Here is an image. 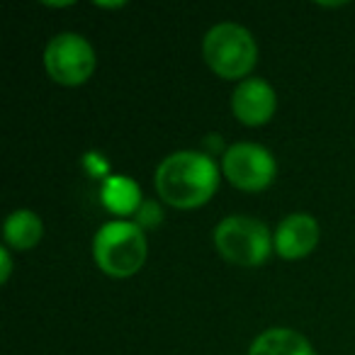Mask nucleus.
Here are the masks:
<instances>
[{
    "instance_id": "nucleus-2",
    "label": "nucleus",
    "mask_w": 355,
    "mask_h": 355,
    "mask_svg": "<svg viewBox=\"0 0 355 355\" xmlns=\"http://www.w3.org/2000/svg\"><path fill=\"white\" fill-rule=\"evenodd\" d=\"M93 258L110 277H132L146 263V236L137 222L114 219L98 229L93 239Z\"/></svg>"
},
{
    "instance_id": "nucleus-9",
    "label": "nucleus",
    "mask_w": 355,
    "mask_h": 355,
    "mask_svg": "<svg viewBox=\"0 0 355 355\" xmlns=\"http://www.w3.org/2000/svg\"><path fill=\"white\" fill-rule=\"evenodd\" d=\"M248 355H316V353L300 331L277 326V329L263 331L251 343Z\"/></svg>"
},
{
    "instance_id": "nucleus-3",
    "label": "nucleus",
    "mask_w": 355,
    "mask_h": 355,
    "mask_svg": "<svg viewBox=\"0 0 355 355\" xmlns=\"http://www.w3.org/2000/svg\"><path fill=\"white\" fill-rule=\"evenodd\" d=\"M202 56L219 78H243L258 61V46L253 35L236 22H219L205 35Z\"/></svg>"
},
{
    "instance_id": "nucleus-4",
    "label": "nucleus",
    "mask_w": 355,
    "mask_h": 355,
    "mask_svg": "<svg viewBox=\"0 0 355 355\" xmlns=\"http://www.w3.org/2000/svg\"><path fill=\"white\" fill-rule=\"evenodd\" d=\"M214 246L224 261L241 268H256L270 256L272 236L261 219L232 214L214 229Z\"/></svg>"
},
{
    "instance_id": "nucleus-10",
    "label": "nucleus",
    "mask_w": 355,
    "mask_h": 355,
    "mask_svg": "<svg viewBox=\"0 0 355 355\" xmlns=\"http://www.w3.org/2000/svg\"><path fill=\"white\" fill-rule=\"evenodd\" d=\"M42 236H44V224L32 209H15L3 227V239L15 251H30L42 241Z\"/></svg>"
},
{
    "instance_id": "nucleus-8",
    "label": "nucleus",
    "mask_w": 355,
    "mask_h": 355,
    "mask_svg": "<svg viewBox=\"0 0 355 355\" xmlns=\"http://www.w3.org/2000/svg\"><path fill=\"white\" fill-rule=\"evenodd\" d=\"M319 243V224L311 214L297 212L285 217L275 229L272 246L275 253L285 261H300L306 258Z\"/></svg>"
},
{
    "instance_id": "nucleus-12",
    "label": "nucleus",
    "mask_w": 355,
    "mask_h": 355,
    "mask_svg": "<svg viewBox=\"0 0 355 355\" xmlns=\"http://www.w3.org/2000/svg\"><path fill=\"white\" fill-rule=\"evenodd\" d=\"M161 222V207L156 202H141V207L137 209V224L141 229L156 227Z\"/></svg>"
},
{
    "instance_id": "nucleus-5",
    "label": "nucleus",
    "mask_w": 355,
    "mask_h": 355,
    "mask_svg": "<svg viewBox=\"0 0 355 355\" xmlns=\"http://www.w3.org/2000/svg\"><path fill=\"white\" fill-rule=\"evenodd\" d=\"M95 49L85 37L76 32H61L51 37L44 49L46 73L59 85H83L95 71Z\"/></svg>"
},
{
    "instance_id": "nucleus-1",
    "label": "nucleus",
    "mask_w": 355,
    "mask_h": 355,
    "mask_svg": "<svg viewBox=\"0 0 355 355\" xmlns=\"http://www.w3.org/2000/svg\"><path fill=\"white\" fill-rule=\"evenodd\" d=\"M153 185L163 202L171 207H202L219 188L217 163L202 151H175L158 163Z\"/></svg>"
},
{
    "instance_id": "nucleus-11",
    "label": "nucleus",
    "mask_w": 355,
    "mask_h": 355,
    "mask_svg": "<svg viewBox=\"0 0 355 355\" xmlns=\"http://www.w3.org/2000/svg\"><path fill=\"white\" fill-rule=\"evenodd\" d=\"M103 202L117 214H132L134 209L141 207V193H139V185L132 183L129 178L117 175L103 185Z\"/></svg>"
},
{
    "instance_id": "nucleus-13",
    "label": "nucleus",
    "mask_w": 355,
    "mask_h": 355,
    "mask_svg": "<svg viewBox=\"0 0 355 355\" xmlns=\"http://www.w3.org/2000/svg\"><path fill=\"white\" fill-rule=\"evenodd\" d=\"M0 263H3V268H0V282L6 285V282L10 280V272H12V258H10L8 246L0 248Z\"/></svg>"
},
{
    "instance_id": "nucleus-7",
    "label": "nucleus",
    "mask_w": 355,
    "mask_h": 355,
    "mask_svg": "<svg viewBox=\"0 0 355 355\" xmlns=\"http://www.w3.org/2000/svg\"><path fill=\"white\" fill-rule=\"evenodd\" d=\"M277 107V95L272 85L263 78H246L236 85L232 95V112L246 127H263L272 119Z\"/></svg>"
},
{
    "instance_id": "nucleus-6",
    "label": "nucleus",
    "mask_w": 355,
    "mask_h": 355,
    "mask_svg": "<svg viewBox=\"0 0 355 355\" xmlns=\"http://www.w3.org/2000/svg\"><path fill=\"white\" fill-rule=\"evenodd\" d=\"M222 171L234 188L243 193H261L275 180V156L261 144L241 141L224 151Z\"/></svg>"
}]
</instances>
